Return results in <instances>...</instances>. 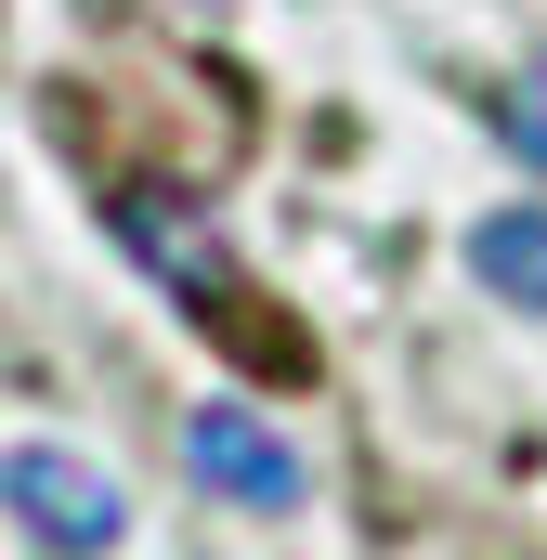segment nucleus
I'll return each mask as SVG.
<instances>
[{
  "mask_svg": "<svg viewBox=\"0 0 547 560\" xmlns=\"http://www.w3.org/2000/svg\"><path fill=\"white\" fill-rule=\"evenodd\" d=\"M183 469L196 482H222L235 509H300V456L274 443L248 405H196V430H183Z\"/></svg>",
  "mask_w": 547,
  "mask_h": 560,
  "instance_id": "nucleus-3",
  "label": "nucleus"
},
{
  "mask_svg": "<svg viewBox=\"0 0 547 560\" xmlns=\"http://www.w3.org/2000/svg\"><path fill=\"white\" fill-rule=\"evenodd\" d=\"M469 275L496 287V300H522V313H547V209H496L469 235Z\"/></svg>",
  "mask_w": 547,
  "mask_h": 560,
  "instance_id": "nucleus-4",
  "label": "nucleus"
},
{
  "mask_svg": "<svg viewBox=\"0 0 547 560\" xmlns=\"http://www.w3.org/2000/svg\"><path fill=\"white\" fill-rule=\"evenodd\" d=\"M118 235H131V261H143L156 287H183V300H196V326H209V339H235L248 365H287V378L313 365V339H300V326H261V313H248V275L209 248V222H196V209H170V196H143V183H131V196H118Z\"/></svg>",
  "mask_w": 547,
  "mask_h": 560,
  "instance_id": "nucleus-1",
  "label": "nucleus"
},
{
  "mask_svg": "<svg viewBox=\"0 0 547 560\" xmlns=\"http://www.w3.org/2000/svg\"><path fill=\"white\" fill-rule=\"evenodd\" d=\"M496 118H509V143L547 170V79H509V105H496Z\"/></svg>",
  "mask_w": 547,
  "mask_h": 560,
  "instance_id": "nucleus-5",
  "label": "nucleus"
},
{
  "mask_svg": "<svg viewBox=\"0 0 547 560\" xmlns=\"http://www.w3.org/2000/svg\"><path fill=\"white\" fill-rule=\"evenodd\" d=\"M13 522H26V548L92 560V548H118V482L53 456V443H13Z\"/></svg>",
  "mask_w": 547,
  "mask_h": 560,
  "instance_id": "nucleus-2",
  "label": "nucleus"
}]
</instances>
